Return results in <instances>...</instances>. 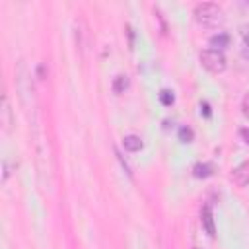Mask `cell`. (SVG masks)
<instances>
[{
  "mask_svg": "<svg viewBox=\"0 0 249 249\" xmlns=\"http://www.w3.org/2000/svg\"><path fill=\"white\" fill-rule=\"evenodd\" d=\"M200 224H202L204 231H206L210 237H214V235H216L214 218H212V208H210L208 204H204V206H202V210H200Z\"/></svg>",
  "mask_w": 249,
  "mask_h": 249,
  "instance_id": "cell-4",
  "label": "cell"
},
{
  "mask_svg": "<svg viewBox=\"0 0 249 249\" xmlns=\"http://www.w3.org/2000/svg\"><path fill=\"white\" fill-rule=\"evenodd\" d=\"M231 181L237 187H247L249 185V161L239 163L233 171H231Z\"/></svg>",
  "mask_w": 249,
  "mask_h": 249,
  "instance_id": "cell-3",
  "label": "cell"
},
{
  "mask_svg": "<svg viewBox=\"0 0 249 249\" xmlns=\"http://www.w3.org/2000/svg\"><path fill=\"white\" fill-rule=\"evenodd\" d=\"M160 101H161V105H165V107L173 105V101H175L173 91H169V89H161V91H160Z\"/></svg>",
  "mask_w": 249,
  "mask_h": 249,
  "instance_id": "cell-10",
  "label": "cell"
},
{
  "mask_svg": "<svg viewBox=\"0 0 249 249\" xmlns=\"http://www.w3.org/2000/svg\"><path fill=\"white\" fill-rule=\"evenodd\" d=\"M200 64L210 72V74H222L228 66V60L224 56L222 51H214V49H206L200 53Z\"/></svg>",
  "mask_w": 249,
  "mask_h": 249,
  "instance_id": "cell-2",
  "label": "cell"
},
{
  "mask_svg": "<svg viewBox=\"0 0 249 249\" xmlns=\"http://www.w3.org/2000/svg\"><path fill=\"white\" fill-rule=\"evenodd\" d=\"M200 109H202V113H204L206 117H210V105H208V103H200Z\"/></svg>",
  "mask_w": 249,
  "mask_h": 249,
  "instance_id": "cell-15",
  "label": "cell"
},
{
  "mask_svg": "<svg viewBox=\"0 0 249 249\" xmlns=\"http://www.w3.org/2000/svg\"><path fill=\"white\" fill-rule=\"evenodd\" d=\"M241 111H243V115L249 119V91L243 95V101H241Z\"/></svg>",
  "mask_w": 249,
  "mask_h": 249,
  "instance_id": "cell-12",
  "label": "cell"
},
{
  "mask_svg": "<svg viewBox=\"0 0 249 249\" xmlns=\"http://www.w3.org/2000/svg\"><path fill=\"white\" fill-rule=\"evenodd\" d=\"M2 113H4V124H6V128H8V126H10V119H8L10 109H8V99H6V95L2 97Z\"/></svg>",
  "mask_w": 249,
  "mask_h": 249,
  "instance_id": "cell-11",
  "label": "cell"
},
{
  "mask_svg": "<svg viewBox=\"0 0 249 249\" xmlns=\"http://www.w3.org/2000/svg\"><path fill=\"white\" fill-rule=\"evenodd\" d=\"M126 88H128V78H126L124 74H119V76L113 80V91H115V93H123Z\"/></svg>",
  "mask_w": 249,
  "mask_h": 249,
  "instance_id": "cell-8",
  "label": "cell"
},
{
  "mask_svg": "<svg viewBox=\"0 0 249 249\" xmlns=\"http://www.w3.org/2000/svg\"><path fill=\"white\" fill-rule=\"evenodd\" d=\"M123 146H124V150H128V152H138L144 144H142L140 136H136V134H128V136L123 138Z\"/></svg>",
  "mask_w": 249,
  "mask_h": 249,
  "instance_id": "cell-6",
  "label": "cell"
},
{
  "mask_svg": "<svg viewBox=\"0 0 249 249\" xmlns=\"http://www.w3.org/2000/svg\"><path fill=\"white\" fill-rule=\"evenodd\" d=\"M239 136H241V140H243L245 144H249V128H241V130H239Z\"/></svg>",
  "mask_w": 249,
  "mask_h": 249,
  "instance_id": "cell-13",
  "label": "cell"
},
{
  "mask_svg": "<svg viewBox=\"0 0 249 249\" xmlns=\"http://www.w3.org/2000/svg\"><path fill=\"white\" fill-rule=\"evenodd\" d=\"M212 173H214V167H212V163H196V165L193 167V175H195V177H198V179L210 177Z\"/></svg>",
  "mask_w": 249,
  "mask_h": 249,
  "instance_id": "cell-7",
  "label": "cell"
},
{
  "mask_svg": "<svg viewBox=\"0 0 249 249\" xmlns=\"http://www.w3.org/2000/svg\"><path fill=\"white\" fill-rule=\"evenodd\" d=\"M193 138H195V132H193V128H189V126H181V128H179V140H181L183 144H189V142H193Z\"/></svg>",
  "mask_w": 249,
  "mask_h": 249,
  "instance_id": "cell-9",
  "label": "cell"
},
{
  "mask_svg": "<svg viewBox=\"0 0 249 249\" xmlns=\"http://www.w3.org/2000/svg\"><path fill=\"white\" fill-rule=\"evenodd\" d=\"M193 16H195V21L202 27H218L224 21V10L218 4H212V2L196 4Z\"/></svg>",
  "mask_w": 249,
  "mask_h": 249,
  "instance_id": "cell-1",
  "label": "cell"
},
{
  "mask_svg": "<svg viewBox=\"0 0 249 249\" xmlns=\"http://www.w3.org/2000/svg\"><path fill=\"white\" fill-rule=\"evenodd\" d=\"M241 35H243V41H245V45L249 47V25H247V27L241 31Z\"/></svg>",
  "mask_w": 249,
  "mask_h": 249,
  "instance_id": "cell-14",
  "label": "cell"
},
{
  "mask_svg": "<svg viewBox=\"0 0 249 249\" xmlns=\"http://www.w3.org/2000/svg\"><path fill=\"white\" fill-rule=\"evenodd\" d=\"M228 43H230V37H228V33H224V31H218L216 35L210 37V47H212L214 51H222V49H226Z\"/></svg>",
  "mask_w": 249,
  "mask_h": 249,
  "instance_id": "cell-5",
  "label": "cell"
}]
</instances>
